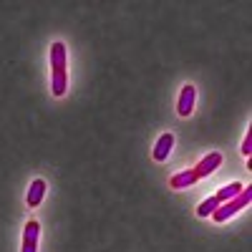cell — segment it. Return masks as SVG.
<instances>
[{
    "instance_id": "5",
    "label": "cell",
    "mask_w": 252,
    "mask_h": 252,
    "mask_svg": "<svg viewBox=\"0 0 252 252\" xmlns=\"http://www.w3.org/2000/svg\"><path fill=\"white\" fill-rule=\"evenodd\" d=\"M222 164V154L220 152H212V154H207L197 166H194V174H197V179H202V177H207V174H212V172H217V166Z\"/></svg>"
},
{
    "instance_id": "4",
    "label": "cell",
    "mask_w": 252,
    "mask_h": 252,
    "mask_svg": "<svg viewBox=\"0 0 252 252\" xmlns=\"http://www.w3.org/2000/svg\"><path fill=\"white\" fill-rule=\"evenodd\" d=\"M38 237H40V224L35 220L26 222L23 227V245H20V252H38Z\"/></svg>"
},
{
    "instance_id": "7",
    "label": "cell",
    "mask_w": 252,
    "mask_h": 252,
    "mask_svg": "<svg viewBox=\"0 0 252 252\" xmlns=\"http://www.w3.org/2000/svg\"><path fill=\"white\" fill-rule=\"evenodd\" d=\"M43 194H46V182L38 177V179H33V184L28 189V204L31 207H38L40 202H43Z\"/></svg>"
},
{
    "instance_id": "11",
    "label": "cell",
    "mask_w": 252,
    "mask_h": 252,
    "mask_svg": "<svg viewBox=\"0 0 252 252\" xmlns=\"http://www.w3.org/2000/svg\"><path fill=\"white\" fill-rule=\"evenodd\" d=\"M242 154H245V157L252 154V129L247 131V136H245V141H242Z\"/></svg>"
},
{
    "instance_id": "1",
    "label": "cell",
    "mask_w": 252,
    "mask_h": 252,
    "mask_svg": "<svg viewBox=\"0 0 252 252\" xmlns=\"http://www.w3.org/2000/svg\"><path fill=\"white\" fill-rule=\"evenodd\" d=\"M51 89L53 96H63L68 89V58L63 43L51 46Z\"/></svg>"
},
{
    "instance_id": "2",
    "label": "cell",
    "mask_w": 252,
    "mask_h": 252,
    "mask_svg": "<svg viewBox=\"0 0 252 252\" xmlns=\"http://www.w3.org/2000/svg\"><path fill=\"white\" fill-rule=\"evenodd\" d=\"M250 199H252V187H245L235 199H229V202H224V204L217 207V212L212 215V220H215V222H224V220H229L232 215H237L240 209H245V207L250 204Z\"/></svg>"
},
{
    "instance_id": "6",
    "label": "cell",
    "mask_w": 252,
    "mask_h": 252,
    "mask_svg": "<svg viewBox=\"0 0 252 252\" xmlns=\"http://www.w3.org/2000/svg\"><path fill=\"white\" fill-rule=\"evenodd\" d=\"M174 149V134H161L154 144V159L157 161H166Z\"/></svg>"
},
{
    "instance_id": "8",
    "label": "cell",
    "mask_w": 252,
    "mask_h": 252,
    "mask_svg": "<svg viewBox=\"0 0 252 252\" xmlns=\"http://www.w3.org/2000/svg\"><path fill=\"white\" fill-rule=\"evenodd\" d=\"M199 179H197V174H194V169H187V172H179V174H174L172 179H169V184L174 187V189H184V187H192V184H197Z\"/></svg>"
},
{
    "instance_id": "3",
    "label": "cell",
    "mask_w": 252,
    "mask_h": 252,
    "mask_svg": "<svg viewBox=\"0 0 252 252\" xmlns=\"http://www.w3.org/2000/svg\"><path fill=\"white\" fill-rule=\"evenodd\" d=\"M194 103H197V89L192 86V83H187V86L182 89V94H179V101H177V114L189 116L194 111Z\"/></svg>"
},
{
    "instance_id": "9",
    "label": "cell",
    "mask_w": 252,
    "mask_h": 252,
    "mask_svg": "<svg viewBox=\"0 0 252 252\" xmlns=\"http://www.w3.org/2000/svg\"><path fill=\"white\" fill-rule=\"evenodd\" d=\"M242 189H245V187H242L240 182H235V184H227V187H222L215 197L220 199V204H224V202H229V199H235V197L242 192Z\"/></svg>"
},
{
    "instance_id": "10",
    "label": "cell",
    "mask_w": 252,
    "mask_h": 252,
    "mask_svg": "<svg viewBox=\"0 0 252 252\" xmlns=\"http://www.w3.org/2000/svg\"><path fill=\"white\" fill-rule=\"evenodd\" d=\"M217 207H220V199L217 197H207L199 207H197V215L199 217H212L217 212Z\"/></svg>"
}]
</instances>
